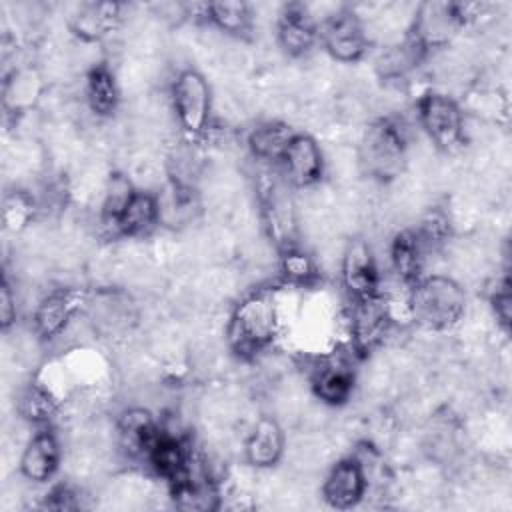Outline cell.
Masks as SVG:
<instances>
[{"mask_svg": "<svg viewBox=\"0 0 512 512\" xmlns=\"http://www.w3.org/2000/svg\"><path fill=\"white\" fill-rule=\"evenodd\" d=\"M282 324L280 302L272 290L260 288L244 296L226 326L228 346L242 358H256L278 336Z\"/></svg>", "mask_w": 512, "mask_h": 512, "instance_id": "6da1fadb", "label": "cell"}, {"mask_svg": "<svg viewBox=\"0 0 512 512\" xmlns=\"http://www.w3.org/2000/svg\"><path fill=\"white\" fill-rule=\"evenodd\" d=\"M466 308L464 288L450 276H422L410 286L408 316L426 330L444 332L454 328Z\"/></svg>", "mask_w": 512, "mask_h": 512, "instance_id": "7a4b0ae2", "label": "cell"}, {"mask_svg": "<svg viewBox=\"0 0 512 512\" xmlns=\"http://www.w3.org/2000/svg\"><path fill=\"white\" fill-rule=\"evenodd\" d=\"M358 162L362 170L376 180L400 176L406 164V134L394 118L374 120L362 136Z\"/></svg>", "mask_w": 512, "mask_h": 512, "instance_id": "3957f363", "label": "cell"}, {"mask_svg": "<svg viewBox=\"0 0 512 512\" xmlns=\"http://www.w3.org/2000/svg\"><path fill=\"white\" fill-rule=\"evenodd\" d=\"M260 216L266 236L280 252L296 248L298 214L286 180L266 174L260 184Z\"/></svg>", "mask_w": 512, "mask_h": 512, "instance_id": "277c9868", "label": "cell"}, {"mask_svg": "<svg viewBox=\"0 0 512 512\" xmlns=\"http://www.w3.org/2000/svg\"><path fill=\"white\" fill-rule=\"evenodd\" d=\"M172 110L180 128L190 138H198L210 128L212 92L198 70L186 68L176 76L172 84Z\"/></svg>", "mask_w": 512, "mask_h": 512, "instance_id": "5b68a950", "label": "cell"}, {"mask_svg": "<svg viewBox=\"0 0 512 512\" xmlns=\"http://www.w3.org/2000/svg\"><path fill=\"white\" fill-rule=\"evenodd\" d=\"M416 108L422 130L440 150H454L462 144L464 116L454 98L430 90L420 96Z\"/></svg>", "mask_w": 512, "mask_h": 512, "instance_id": "8992f818", "label": "cell"}, {"mask_svg": "<svg viewBox=\"0 0 512 512\" xmlns=\"http://www.w3.org/2000/svg\"><path fill=\"white\" fill-rule=\"evenodd\" d=\"M324 50L338 62H356L368 48V34L362 18L348 8L326 16L318 32Z\"/></svg>", "mask_w": 512, "mask_h": 512, "instance_id": "52a82bcc", "label": "cell"}, {"mask_svg": "<svg viewBox=\"0 0 512 512\" xmlns=\"http://www.w3.org/2000/svg\"><path fill=\"white\" fill-rule=\"evenodd\" d=\"M392 320L394 318L380 292L368 298L354 300L348 312V332L354 352L368 354L380 342H384Z\"/></svg>", "mask_w": 512, "mask_h": 512, "instance_id": "ba28073f", "label": "cell"}, {"mask_svg": "<svg viewBox=\"0 0 512 512\" xmlns=\"http://www.w3.org/2000/svg\"><path fill=\"white\" fill-rule=\"evenodd\" d=\"M310 386L314 396L328 406H340L350 400L354 390V366L350 354L334 350L320 356L310 370Z\"/></svg>", "mask_w": 512, "mask_h": 512, "instance_id": "9c48e42d", "label": "cell"}, {"mask_svg": "<svg viewBox=\"0 0 512 512\" xmlns=\"http://www.w3.org/2000/svg\"><path fill=\"white\" fill-rule=\"evenodd\" d=\"M340 276L352 300L368 298L380 292V270L368 240L352 238L346 242L340 256Z\"/></svg>", "mask_w": 512, "mask_h": 512, "instance_id": "30bf717a", "label": "cell"}, {"mask_svg": "<svg viewBox=\"0 0 512 512\" xmlns=\"http://www.w3.org/2000/svg\"><path fill=\"white\" fill-rule=\"evenodd\" d=\"M282 176L290 186L310 188L322 180L324 154L320 144L308 134H294L280 158Z\"/></svg>", "mask_w": 512, "mask_h": 512, "instance_id": "8fae6325", "label": "cell"}, {"mask_svg": "<svg viewBox=\"0 0 512 512\" xmlns=\"http://www.w3.org/2000/svg\"><path fill=\"white\" fill-rule=\"evenodd\" d=\"M368 482L358 458L338 460L322 482V498L328 506L346 510L356 506L366 494Z\"/></svg>", "mask_w": 512, "mask_h": 512, "instance_id": "7c38bea8", "label": "cell"}, {"mask_svg": "<svg viewBox=\"0 0 512 512\" xmlns=\"http://www.w3.org/2000/svg\"><path fill=\"white\" fill-rule=\"evenodd\" d=\"M276 34L280 46L290 56L306 54L318 38V22L310 8L298 2L286 4L276 20Z\"/></svg>", "mask_w": 512, "mask_h": 512, "instance_id": "4fadbf2b", "label": "cell"}, {"mask_svg": "<svg viewBox=\"0 0 512 512\" xmlns=\"http://www.w3.org/2000/svg\"><path fill=\"white\" fill-rule=\"evenodd\" d=\"M60 442L50 428H40L28 440L22 458L20 472L30 482H46L60 466Z\"/></svg>", "mask_w": 512, "mask_h": 512, "instance_id": "5bb4252c", "label": "cell"}, {"mask_svg": "<svg viewBox=\"0 0 512 512\" xmlns=\"http://www.w3.org/2000/svg\"><path fill=\"white\" fill-rule=\"evenodd\" d=\"M160 220H162L160 200L148 190H136L116 222L114 236H126V238L148 236L158 226Z\"/></svg>", "mask_w": 512, "mask_h": 512, "instance_id": "9a60e30c", "label": "cell"}, {"mask_svg": "<svg viewBox=\"0 0 512 512\" xmlns=\"http://www.w3.org/2000/svg\"><path fill=\"white\" fill-rule=\"evenodd\" d=\"M76 312V298L68 290H54L46 294L34 310L32 322H34V332L42 340H50L60 336L68 322L72 320Z\"/></svg>", "mask_w": 512, "mask_h": 512, "instance_id": "2e32d148", "label": "cell"}, {"mask_svg": "<svg viewBox=\"0 0 512 512\" xmlns=\"http://www.w3.org/2000/svg\"><path fill=\"white\" fill-rule=\"evenodd\" d=\"M120 20V6L110 2H86L70 16V28L82 42L106 38Z\"/></svg>", "mask_w": 512, "mask_h": 512, "instance_id": "e0dca14e", "label": "cell"}, {"mask_svg": "<svg viewBox=\"0 0 512 512\" xmlns=\"http://www.w3.org/2000/svg\"><path fill=\"white\" fill-rule=\"evenodd\" d=\"M248 464L256 468H270L278 464L284 454V432L274 418H260L244 444Z\"/></svg>", "mask_w": 512, "mask_h": 512, "instance_id": "ac0fdd59", "label": "cell"}, {"mask_svg": "<svg viewBox=\"0 0 512 512\" xmlns=\"http://www.w3.org/2000/svg\"><path fill=\"white\" fill-rule=\"evenodd\" d=\"M424 254L426 250L422 248L414 230H404L396 234L390 244V262L398 282L412 286L416 280L422 278Z\"/></svg>", "mask_w": 512, "mask_h": 512, "instance_id": "d6986e66", "label": "cell"}, {"mask_svg": "<svg viewBox=\"0 0 512 512\" xmlns=\"http://www.w3.org/2000/svg\"><path fill=\"white\" fill-rule=\"evenodd\" d=\"M294 134L296 132L284 122H264L250 132L248 148L260 162H280Z\"/></svg>", "mask_w": 512, "mask_h": 512, "instance_id": "ffe728a7", "label": "cell"}, {"mask_svg": "<svg viewBox=\"0 0 512 512\" xmlns=\"http://www.w3.org/2000/svg\"><path fill=\"white\" fill-rule=\"evenodd\" d=\"M86 102L96 116H110L118 108L120 90L112 70L106 64H96L86 76Z\"/></svg>", "mask_w": 512, "mask_h": 512, "instance_id": "44dd1931", "label": "cell"}, {"mask_svg": "<svg viewBox=\"0 0 512 512\" xmlns=\"http://www.w3.org/2000/svg\"><path fill=\"white\" fill-rule=\"evenodd\" d=\"M206 18L222 32L232 36H244L252 30L254 14L244 2H214L208 4Z\"/></svg>", "mask_w": 512, "mask_h": 512, "instance_id": "7402d4cb", "label": "cell"}, {"mask_svg": "<svg viewBox=\"0 0 512 512\" xmlns=\"http://www.w3.org/2000/svg\"><path fill=\"white\" fill-rule=\"evenodd\" d=\"M134 192L136 188L126 174H120V172L110 174V178L104 184V198H102V224L106 230L114 232L116 222L124 212L126 204L130 202V198L134 196Z\"/></svg>", "mask_w": 512, "mask_h": 512, "instance_id": "603a6c76", "label": "cell"}, {"mask_svg": "<svg viewBox=\"0 0 512 512\" xmlns=\"http://www.w3.org/2000/svg\"><path fill=\"white\" fill-rule=\"evenodd\" d=\"M56 400L48 388L40 384H30L18 398V412L22 418L34 424H48L56 414Z\"/></svg>", "mask_w": 512, "mask_h": 512, "instance_id": "cb8c5ba5", "label": "cell"}, {"mask_svg": "<svg viewBox=\"0 0 512 512\" xmlns=\"http://www.w3.org/2000/svg\"><path fill=\"white\" fill-rule=\"evenodd\" d=\"M280 268H282V274L286 276V280L296 286L312 284L318 274L314 260L308 254H304L298 246L282 252Z\"/></svg>", "mask_w": 512, "mask_h": 512, "instance_id": "d4e9b609", "label": "cell"}, {"mask_svg": "<svg viewBox=\"0 0 512 512\" xmlns=\"http://www.w3.org/2000/svg\"><path fill=\"white\" fill-rule=\"evenodd\" d=\"M34 214L32 200L24 194H14L4 204V224L12 230H22Z\"/></svg>", "mask_w": 512, "mask_h": 512, "instance_id": "484cf974", "label": "cell"}, {"mask_svg": "<svg viewBox=\"0 0 512 512\" xmlns=\"http://www.w3.org/2000/svg\"><path fill=\"white\" fill-rule=\"evenodd\" d=\"M492 308H494V316L498 318V322L502 326L510 324V310H512V296H510V284L508 280H504L492 294L490 298Z\"/></svg>", "mask_w": 512, "mask_h": 512, "instance_id": "4316f807", "label": "cell"}, {"mask_svg": "<svg viewBox=\"0 0 512 512\" xmlns=\"http://www.w3.org/2000/svg\"><path fill=\"white\" fill-rule=\"evenodd\" d=\"M16 320V298L12 294V286L8 282V278H2V286H0V322L2 328H10Z\"/></svg>", "mask_w": 512, "mask_h": 512, "instance_id": "83f0119b", "label": "cell"}, {"mask_svg": "<svg viewBox=\"0 0 512 512\" xmlns=\"http://www.w3.org/2000/svg\"><path fill=\"white\" fill-rule=\"evenodd\" d=\"M46 506L48 508H56V510H68V508H76L78 504L74 502V492L68 486H56L50 494H46Z\"/></svg>", "mask_w": 512, "mask_h": 512, "instance_id": "f1b7e54d", "label": "cell"}]
</instances>
